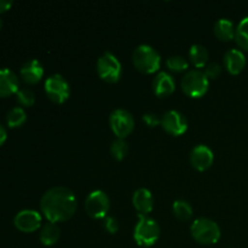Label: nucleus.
Wrapping results in <instances>:
<instances>
[{"label": "nucleus", "mask_w": 248, "mask_h": 248, "mask_svg": "<svg viewBox=\"0 0 248 248\" xmlns=\"http://www.w3.org/2000/svg\"><path fill=\"white\" fill-rule=\"evenodd\" d=\"M78 207L75 194L67 186H52L40 200L41 212L48 222H64L74 216Z\"/></svg>", "instance_id": "obj_1"}, {"label": "nucleus", "mask_w": 248, "mask_h": 248, "mask_svg": "<svg viewBox=\"0 0 248 248\" xmlns=\"http://www.w3.org/2000/svg\"><path fill=\"white\" fill-rule=\"evenodd\" d=\"M132 61L135 67L140 72L152 74L156 72L161 64V56L153 46L142 44L135 48L132 53Z\"/></svg>", "instance_id": "obj_2"}, {"label": "nucleus", "mask_w": 248, "mask_h": 248, "mask_svg": "<svg viewBox=\"0 0 248 248\" xmlns=\"http://www.w3.org/2000/svg\"><path fill=\"white\" fill-rule=\"evenodd\" d=\"M133 237L136 242L142 247H150L160 237V227L157 222L153 218L148 217L147 215H140L138 213V222L135 227Z\"/></svg>", "instance_id": "obj_3"}, {"label": "nucleus", "mask_w": 248, "mask_h": 248, "mask_svg": "<svg viewBox=\"0 0 248 248\" xmlns=\"http://www.w3.org/2000/svg\"><path fill=\"white\" fill-rule=\"evenodd\" d=\"M190 232L193 239L202 245H213L220 239L219 225L207 217H201L194 220L190 227Z\"/></svg>", "instance_id": "obj_4"}, {"label": "nucleus", "mask_w": 248, "mask_h": 248, "mask_svg": "<svg viewBox=\"0 0 248 248\" xmlns=\"http://www.w3.org/2000/svg\"><path fill=\"white\" fill-rule=\"evenodd\" d=\"M210 80L203 70L191 69L186 73L182 79V90L184 93L193 98H200L207 92Z\"/></svg>", "instance_id": "obj_5"}, {"label": "nucleus", "mask_w": 248, "mask_h": 248, "mask_svg": "<svg viewBox=\"0 0 248 248\" xmlns=\"http://www.w3.org/2000/svg\"><path fill=\"white\" fill-rule=\"evenodd\" d=\"M97 73L99 78L107 82H116L123 75V65L119 58L114 53L104 52L101 57L97 60Z\"/></svg>", "instance_id": "obj_6"}, {"label": "nucleus", "mask_w": 248, "mask_h": 248, "mask_svg": "<svg viewBox=\"0 0 248 248\" xmlns=\"http://www.w3.org/2000/svg\"><path fill=\"white\" fill-rule=\"evenodd\" d=\"M109 125L118 138L125 140L135 128V119L128 110L123 108L115 109L109 116Z\"/></svg>", "instance_id": "obj_7"}, {"label": "nucleus", "mask_w": 248, "mask_h": 248, "mask_svg": "<svg viewBox=\"0 0 248 248\" xmlns=\"http://www.w3.org/2000/svg\"><path fill=\"white\" fill-rule=\"evenodd\" d=\"M110 208V200L103 190H93L85 200V210L87 215L96 219L106 218Z\"/></svg>", "instance_id": "obj_8"}, {"label": "nucleus", "mask_w": 248, "mask_h": 248, "mask_svg": "<svg viewBox=\"0 0 248 248\" xmlns=\"http://www.w3.org/2000/svg\"><path fill=\"white\" fill-rule=\"evenodd\" d=\"M45 91L55 103H63L70 94V87L67 80L61 74H52L46 79Z\"/></svg>", "instance_id": "obj_9"}, {"label": "nucleus", "mask_w": 248, "mask_h": 248, "mask_svg": "<svg viewBox=\"0 0 248 248\" xmlns=\"http://www.w3.org/2000/svg\"><path fill=\"white\" fill-rule=\"evenodd\" d=\"M161 126L167 133L172 136H181L188 128L186 118L178 110L166 111L161 118Z\"/></svg>", "instance_id": "obj_10"}, {"label": "nucleus", "mask_w": 248, "mask_h": 248, "mask_svg": "<svg viewBox=\"0 0 248 248\" xmlns=\"http://www.w3.org/2000/svg\"><path fill=\"white\" fill-rule=\"evenodd\" d=\"M14 224L19 232H33L41 224V216L35 210H22L15 216Z\"/></svg>", "instance_id": "obj_11"}, {"label": "nucleus", "mask_w": 248, "mask_h": 248, "mask_svg": "<svg viewBox=\"0 0 248 248\" xmlns=\"http://www.w3.org/2000/svg\"><path fill=\"white\" fill-rule=\"evenodd\" d=\"M189 159H190V164L193 165L194 169H196L198 171H205L213 164L215 155L210 147L205 144H198L190 152Z\"/></svg>", "instance_id": "obj_12"}, {"label": "nucleus", "mask_w": 248, "mask_h": 248, "mask_svg": "<svg viewBox=\"0 0 248 248\" xmlns=\"http://www.w3.org/2000/svg\"><path fill=\"white\" fill-rule=\"evenodd\" d=\"M223 62L230 74L237 75L244 70L246 65V57H245V53L239 48H230L225 52Z\"/></svg>", "instance_id": "obj_13"}, {"label": "nucleus", "mask_w": 248, "mask_h": 248, "mask_svg": "<svg viewBox=\"0 0 248 248\" xmlns=\"http://www.w3.org/2000/svg\"><path fill=\"white\" fill-rule=\"evenodd\" d=\"M176 89V81L173 77L167 72H160L153 81V90L157 97H167L173 93Z\"/></svg>", "instance_id": "obj_14"}, {"label": "nucleus", "mask_w": 248, "mask_h": 248, "mask_svg": "<svg viewBox=\"0 0 248 248\" xmlns=\"http://www.w3.org/2000/svg\"><path fill=\"white\" fill-rule=\"evenodd\" d=\"M19 81L17 75L7 68L0 69V97H7L18 91Z\"/></svg>", "instance_id": "obj_15"}, {"label": "nucleus", "mask_w": 248, "mask_h": 248, "mask_svg": "<svg viewBox=\"0 0 248 248\" xmlns=\"http://www.w3.org/2000/svg\"><path fill=\"white\" fill-rule=\"evenodd\" d=\"M132 203L140 215H148L153 211L154 207V200L150 190L147 188H140L133 193Z\"/></svg>", "instance_id": "obj_16"}, {"label": "nucleus", "mask_w": 248, "mask_h": 248, "mask_svg": "<svg viewBox=\"0 0 248 248\" xmlns=\"http://www.w3.org/2000/svg\"><path fill=\"white\" fill-rule=\"evenodd\" d=\"M19 73L24 82L33 85L41 80L44 75V68L38 60H29L22 65Z\"/></svg>", "instance_id": "obj_17"}, {"label": "nucleus", "mask_w": 248, "mask_h": 248, "mask_svg": "<svg viewBox=\"0 0 248 248\" xmlns=\"http://www.w3.org/2000/svg\"><path fill=\"white\" fill-rule=\"evenodd\" d=\"M213 31H215L216 36L220 40L229 41L232 39H235V31L236 28L234 27L232 21L228 18H219L215 23L213 27Z\"/></svg>", "instance_id": "obj_18"}, {"label": "nucleus", "mask_w": 248, "mask_h": 248, "mask_svg": "<svg viewBox=\"0 0 248 248\" xmlns=\"http://www.w3.org/2000/svg\"><path fill=\"white\" fill-rule=\"evenodd\" d=\"M61 235L60 227L56 223L48 222L40 232V241L44 246H53L58 241Z\"/></svg>", "instance_id": "obj_19"}, {"label": "nucleus", "mask_w": 248, "mask_h": 248, "mask_svg": "<svg viewBox=\"0 0 248 248\" xmlns=\"http://www.w3.org/2000/svg\"><path fill=\"white\" fill-rule=\"evenodd\" d=\"M189 58L196 68H202L207 64L208 51L201 44H194L189 50Z\"/></svg>", "instance_id": "obj_20"}, {"label": "nucleus", "mask_w": 248, "mask_h": 248, "mask_svg": "<svg viewBox=\"0 0 248 248\" xmlns=\"http://www.w3.org/2000/svg\"><path fill=\"white\" fill-rule=\"evenodd\" d=\"M235 40L240 47L248 51V16L244 17L237 24L235 31Z\"/></svg>", "instance_id": "obj_21"}, {"label": "nucleus", "mask_w": 248, "mask_h": 248, "mask_svg": "<svg viewBox=\"0 0 248 248\" xmlns=\"http://www.w3.org/2000/svg\"><path fill=\"white\" fill-rule=\"evenodd\" d=\"M27 120V114L23 108L21 107H15L7 113L6 115V123L9 127H19L23 125Z\"/></svg>", "instance_id": "obj_22"}, {"label": "nucleus", "mask_w": 248, "mask_h": 248, "mask_svg": "<svg viewBox=\"0 0 248 248\" xmlns=\"http://www.w3.org/2000/svg\"><path fill=\"white\" fill-rule=\"evenodd\" d=\"M172 208L174 216L181 220H189L193 216V207L186 200H176Z\"/></svg>", "instance_id": "obj_23"}, {"label": "nucleus", "mask_w": 248, "mask_h": 248, "mask_svg": "<svg viewBox=\"0 0 248 248\" xmlns=\"http://www.w3.org/2000/svg\"><path fill=\"white\" fill-rule=\"evenodd\" d=\"M128 153V144L125 140L123 138H116L111 142L110 145V154L111 156L114 157L115 160H124L126 157Z\"/></svg>", "instance_id": "obj_24"}, {"label": "nucleus", "mask_w": 248, "mask_h": 248, "mask_svg": "<svg viewBox=\"0 0 248 248\" xmlns=\"http://www.w3.org/2000/svg\"><path fill=\"white\" fill-rule=\"evenodd\" d=\"M166 65L170 70H172V72L179 73V72H183V70H186V68H188L189 63H188V61L183 57V56L176 55V56H171V57L167 58Z\"/></svg>", "instance_id": "obj_25"}, {"label": "nucleus", "mask_w": 248, "mask_h": 248, "mask_svg": "<svg viewBox=\"0 0 248 248\" xmlns=\"http://www.w3.org/2000/svg\"><path fill=\"white\" fill-rule=\"evenodd\" d=\"M17 101H18L19 104L24 107H31L33 106L34 102H35V94L28 87H22L18 91L16 92Z\"/></svg>", "instance_id": "obj_26"}, {"label": "nucleus", "mask_w": 248, "mask_h": 248, "mask_svg": "<svg viewBox=\"0 0 248 248\" xmlns=\"http://www.w3.org/2000/svg\"><path fill=\"white\" fill-rule=\"evenodd\" d=\"M203 73H205L206 77L208 78V80L216 79V78L219 77V74L222 73V67H220L217 62H212L210 63V64L206 65Z\"/></svg>", "instance_id": "obj_27"}, {"label": "nucleus", "mask_w": 248, "mask_h": 248, "mask_svg": "<svg viewBox=\"0 0 248 248\" xmlns=\"http://www.w3.org/2000/svg\"><path fill=\"white\" fill-rule=\"evenodd\" d=\"M103 227H104V229L109 232V234H115V232H118V230H119L118 219L114 217H110V216H107V217L104 218Z\"/></svg>", "instance_id": "obj_28"}, {"label": "nucleus", "mask_w": 248, "mask_h": 248, "mask_svg": "<svg viewBox=\"0 0 248 248\" xmlns=\"http://www.w3.org/2000/svg\"><path fill=\"white\" fill-rule=\"evenodd\" d=\"M143 121H144L149 127H155V126L161 124V118L154 113H147L143 115Z\"/></svg>", "instance_id": "obj_29"}, {"label": "nucleus", "mask_w": 248, "mask_h": 248, "mask_svg": "<svg viewBox=\"0 0 248 248\" xmlns=\"http://www.w3.org/2000/svg\"><path fill=\"white\" fill-rule=\"evenodd\" d=\"M12 6V1L10 0H0V14L7 11Z\"/></svg>", "instance_id": "obj_30"}, {"label": "nucleus", "mask_w": 248, "mask_h": 248, "mask_svg": "<svg viewBox=\"0 0 248 248\" xmlns=\"http://www.w3.org/2000/svg\"><path fill=\"white\" fill-rule=\"evenodd\" d=\"M6 137H7V133H6V130H5L4 126L0 124V145H2L5 143V140H6Z\"/></svg>", "instance_id": "obj_31"}, {"label": "nucleus", "mask_w": 248, "mask_h": 248, "mask_svg": "<svg viewBox=\"0 0 248 248\" xmlns=\"http://www.w3.org/2000/svg\"><path fill=\"white\" fill-rule=\"evenodd\" d=\"M1 27H2V21H1V18H0V29H1Z\"/></svg>", "instance_id": "obj_32"}]
</instances>
